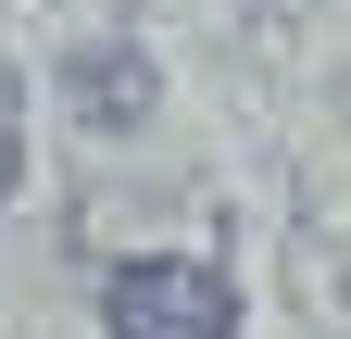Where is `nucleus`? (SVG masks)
Masks as SVG:
<instances>
[{"mask_svg":"<svg viewBox=\"0 0 351 339\" xmlns=\"http://www.w3.org/2000/svg\"><path fill=\"white\" fill-rule=\"evenodd\" d=\"M101 314H113V339H239V289L189 251H138L101 277Z\"/></svg>","mask_w":351,"mask_h":339,"instance_id":"1","label":"nucleus"},{"mask_svg":"<svg viewBox=\"0 0 351 339\" xmlns=\"http://www.w3.org/2000/svg\"><path fill=\"white\" fill-rule=\"evenodd\" d=\"M75 113H88V126H138V113H151V63H138V51H88V63H75Z\"/></svg>","mask_w":351,"mask_h":339,"instance_id":"2","label":"nucleus"},{"mask_svg":"<svg viewBox=\"0 0 351 339\" xmlns=\"http://www.w3.org/2000/svg\"><path fill=\"white\" fill-rule=\"evenodd\" d=\"M0 189H13V75H0Z\"/></svg>","mask_w":351,"mask_h":339,"instance_id":"3","label":"nucleus"}]
</instances>
